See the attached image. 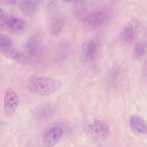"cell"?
Here are the masks:
<instances>
[{
  "label": "cell",
  "instance_id": "obj_21",
  "mask_svg": "<svg viewBox=\"0 0 147 147\" xmlns=\"http://www.w3.org/2000/svg\"><path fill=\"white\" fill-rule=\"evenodd\" d=\"M78 1H85V0H78Z\"/></svg>",
  "mask_w": 147,
  "mask_h": 147
},
{
  "label": "cell",
  "instance_id": "obj_17",
  "mask_svg": "<svg viewBox=\"0 0 147 147\" xmlns=\"http://www.w3.org/2000/svg\"><path fill=\"white\" fill-rule=\"evenodd\" d=\"M13 45L11 39L8 36L1 33L0 46H6Z\"/></svg>",
  "mask_w": 147,
  "mask_h": 147
},
{
  "label": "cell",
  "instance_id": "obj_8",
  "mask_svg": "<svg viewBox=\"0 0 147 147\" xmlns=\"http://www.w3.org/2000/svg\"><path fill=\"white\" fill-rule=\"evenodd\" d=\"M82 49L84 56L89 61L93 60L96 56L97 48L95 42L93 40L88 39L83 44Z\"/></svg>",
  "mask_w": 147,
  "mask_h": 147
},
{
  "label": "cell",
  "instance_id": "obj_6",
  "mask_svg": "<svg viewBox=\"0 0 147 147\" xmlns=\"http://www.w3.org/2000/svg\"><path fill=\"white\" fill-rule=\"evenodd\" d=\"M1 53L4 56L18 63L24 64L28 63L29 58L14 47L13 45L6 46H0Z\"/></svg>",
  "mask_w": 147,
  "mask_h": 147
},
{
  "label": "cell",
  "instance_id": "obj_13",
  "mask_svg": "<svg viewBox=\"0 0 147 147\" xmlns=\"http://www.w3.org/2000/svg\"><path fill=\"white\" fill-rule=\"evenodd\" d=\"M64 24L63 20L60 18L53 20L50 24L49 30L51 34L53 36L58 35L61 32Z\"/></svg>",
  "mask_w": 147,
  "mask_h": 147
},
{
  "label": "cell",
  "instance_id": "obj_4",
  "mask_svg": "<svg viewBox=\"0 0 147 147\" xmlns=\"http://www.w3.org/2000/svg\"><path fill=\"white\" fill-rule=\"evenodd\" d=\"M0 16L1 31L7 29L13 31H20L25 27V23L23 19L18 17L8 16L1 9Z\"/></svg>",
  "mask_w": 147,
  "mask_h": 147
},
{
  "label": "cell",
  "instance_id": "obj_19",
  "mask_svg": "<svg viewBox=\"0 0 147 147\" xmlns=\"http://www.w3.org/2000/svg\"><path fill=\"white\" fill-rule=\"evenodd\" d=\"M17 0H0L1 3L7 5H12L15 4Z\"/></svg>",
  "mask_w": 147,
  "mask_h": 147
},
{
  "label": "cell",
  "instance_id": "obj_18",
  "mask_svg": "<svg viewBox=\"0 0 147 147\" xmlns=\"http://www.w3.org/2000/svg\"><path fill=\"white\" fill-rule=\"evenodd\" d=\"M142 71L143 76L144 78H147V60L143 65Z\"/></svg>",
  "mask_w": 147,
  "mask_h": 147
},
{
  "label": "cell",
  "instance_id": "obj_16",
  "mask_svg": "<svg viewBox=\"0 0 147 147\" xmlns=\"http://www.w3.org/2000/svg\"><path fill=\"white\" fill-rule=\"evenodd\" d=\"M123 40L126 42L131 41L135 39L136 33L133 30L125 31L124 30L121 35Z\"/></svg>",
  "mask_w": 147,
  "mask_h": 147
},
{
  "label": "cell",
  "instance_id": "obj_5",
  "mask_svg": "<svg viewBox=\"0 0 147 147\" xmlns=\"http://www.w3.org/2000/svg\"><path fill=\"white\" fill-rule=\"evenodd\" d=\"M19 100L15 92L11 88H7L4 98L3 110L5 114L10 117L13 115L18 107Z\"/></svg>",
  "mask_w": 147,
  "mask_h": 147
},
{
  "label": "cell",
  "instance_id": "obj_14",
  "mask_svg": "<svg viewBox=\"0 0 147 147\" xmlns=\"http://www.w3.org/2000/svg\"><path fill=\"white\" fill-rule=\"evenodd\" d=\"M133 54L136 57L143 56L145 53V49L144 45L142 42H138L135 45L134 48Z\"/></svg>",
  "mask_w": 147,
  "mask_h": 147
},
{
  "label": "cell",
  "instance_id": "obj_11",
  "mask_svg": "<svg viewBox=\"0 0 147 147\" xmlns=\"http://www.w3.org/2000/svg\"><path fill=\"white\" fill-rule=\"evenodd\" d=\"M19 7L20 11L25 15L29 16L33 13L36 9V5L30 0H23L20 3Z\"/></svg>",
  "mask_w": 147,
  "mask_h": 147
},
{
  "label": "cell",
  "instance_id": "obj_10",
  "mask_svg": "<svg viewBox=\"0 0 147 147\" xmlns=\"http://www.w3.org/2000/svg\"><path fill=\"white\" fill-rule=\"evenodd\" d=\"M39 39L36 37H33L26 42L25 51L29 56L36 57L38 56L40 51Z\"/></svg>",
  "mask_w": 147,
  "mask_h": 147
},
{
  "label": "cell",
  "instance_id": "obj_3",
  "mask_svg": "<svg viewBox=\"0 0 147 147\" xmlns=\"http://www.w3.org/2000/svg\"><path fill=\"white\" fill-rule=\"evenodd\" d=\"M87 133L89 137L92 140L102 141L108 138L110 130L107 123L99 120L94 121L89 126Z\"/></svg>",
  "mask_w": 147,
  "mask_h": 147
},
{
  "label": "cell",
  "instance_id": "obj_2",
  "mask_svg": "<svg viewBox=\"0 0 147 147\" xmlns=\"http://www.w3.org/2000/svg\"><path fill=\"white\" fill-rule=\"evenodd\" d=\"M112 12L110 6L106 4L100 5L89 12L84 23L89 29L96 28L102 25L110 18Z\"/></svg>",
  "mask_w": 147,
  "mask_h": 147
},
{
  "label": "cell",
  "instance_id": "obj_1",
  "mask_svg": "<svg viewBox=\"0 0 147 147\" xmlns=\"http://www.w3.org/2000/svg\"><path fill=\"white\" fill-rule=\"evenodd\" d=\"M59 80L49 78H41L31 80L28 88L31 92L41 95H48L57 91L60 88Z\"/></svg>",
  "mask_w": 147,
  "mask_h": 147
},
{
  "label": "cell",
  "instance_id": "obj_12",
  "mask_svg": "<svg viewBox=\"0 0 147 147\" xmlns=\"http://www.w3.org/2000/svg\"><path fill=\"white\" fill-rule=\"evenodd\" d=\"M89 12L84 5L78 4L74 8L73 14L77 20L84 22L87 18Z\"/></svg>",
  "mask_w": 147,
  "mask_h": 147
},
{
  "label": "cell",
  "instance_id": "obj_7",
  "mask_svg": "<svg viewBox=\"0 0 147 147\" xmlns=\"http://www.w3.org/2000/svg\"><path fill=\"white\" fill-rule=\"evenodd\" d=\"M62 132V129L59 126H54L50 128L44 136L42 141L43 146L51 147L54 146L60 139Z\"/></svg>",
  "mask_w": 147,
  "mask_h": 147
},
{
  "label": "cell",
  "instance_id": "obj_15",
  "mask_svg": "<svg viewBox=\"0 0 147 147\" xmlns=\"http://www.w3.org/2000/svg\"><path fill=\"white\" fill-rule=\"evenodd\" d=\"M140 24V22L138 19H132L125 23L124 26V30L127 31L133 30Z\"/></svg>",
  "mask_w": 147,
  "mask_h": 147
},
{
  "label": "cell",
  "instance_id": "obj_9",
  "mask_svg": "<svg viewBox=\"0 0 147 147\" xmlns=\"http://www.w3.org/2000/svg\"><path fill=\"white\" fill-rule=\"evenodd\" d=\"M131 128L136 132L141 134L147 133V123L141 117L138 115H134L130 120Z\"/></svg>",
  "mask_w": 147,
  "mask_h": 147
},
{
  "label": "cell",
  "instance_id": "obj_20",
  "mask_svg": "<svg viewBox=\"0 0 147 147\" xmlns=\"http://www.w3.org/2000/svg\"><path fill=\"white\" fill-rule=\"evenodd\" d=\"M63 2H69L71 1L72 0H62Z\"/></svg>",
  "mask_w": 147,
  "mask_h": 147
}]
</instances>
